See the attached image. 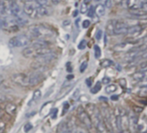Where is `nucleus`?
Instances as JSON below:
<instances>
[{
  "mask_svg": "<svg viewBox=\"0 0 147 133\" xmlns=\"http://www.w3.org/2000/svg\"><path fill=\"white\" fill-rule=\"evenodd\" d=\"M90 24L91 23H90L89 20H84L83 23H82V26H83V28H88V27H89Z\"/></svg>",
  "mask_w": 147,
  "mask_h": 133,
  "instance_id": "nucleus-42",
  "label": "nucleus"
},
{
  "mask_svg": "<svg viewBox=\"0 0 147 133\" xmlns=\"http://www.w3.org/2000/svg\"><path fill=\"white\" fill-rule=\"evenodd\" d=\"M23 12L27 17L33 19H37L49 14L47 7L39 5L34 0H30V1L24 4Z\"/></svg>",
  "mask_w": 147,
  "mask_h": 133,
  "instance_id": "nucleus-2",
  "label": "nucleus"
},
{
  "mask_svg": "<svg viewBox=\"0 0 147 133\" xmlns=\"http://www.w3.org/2000/svg\"><path fill=\"white\" fill-rule=\"evenodd\" d=\"M101 37H102V31L101 30H98L97 32H96L95 38H96L97 40H100L101 39Z\"/></svg>",
  "mask_w": 147,
  "mask_h": 133,
  "instance_id": "nucleus-40",
  "label": "nucleus"
},
{
  "mask_svg": "<svg viewBox=\"0 0 147 133\" xmlns=\"http://www.w3.org/2000/svg\"><path fill=\"white\" fill-rule=\"evenodd\" d=\"M134 44L133 43H131V42H127V43H123V44H117L115 45V47L113 48L115 51H118V52H128L130 51L131 50H132L134 48Z\"/></svg>",
  "mask_w": 147,
  "mask_h": 133,
  "instance_id": "nucleus-13",
  "label": "nucleus"
},
{
  "mask_svg": "<svg viewBox=\"0 0 147 133\" xmlns=\"http://www.w3.org/2000/svg\"><path fill=\"white\" fill-rule=\"evenodd\" d=\"M137 131L138 133H146L147 132V118L144 117H138L137 124Z\"/></svg>",
  "mask_w": 147,
  "mask_h": 133,
  "instance_id": "nucleus-14",
  "label": "nucleus"
},
{
  "mask_svg": "<svg viewBox=\"0 0 147 133\" xmlns=\"http://www.w3.org/2000/svg\"><path fill=\"white\" fill-rule=\"evenodd\" d=\"M6 129V124L5 122L0 120V133H5Z\"/></svg>",
  "mask_w": 147,
  "mask_h": 133,
  "instance_id": "nucleus-33",
  "label": "nucleus"
},
{
  "mask_svg": "<svg viewBox=\"0 0 147 133\" xmlns=\"http://www.w3.org/2000/svg\"><path fill=\"white\" fill-rule=\"evenodd\" d=\"M28 37L30 40L44 39L49 40L55 36V31L49 26L44 25H32L28 29Z\"/></svg>",
  "mask_w": 147,
  "mask_h": 133,
  "instance_id": "nucleus-1",
  "label": "nucleus"
},
{
  "mask_svg": "<svg viewBox=\"0 0 147 133\" xmlns=\"http://www.w3.org/2000/svg\"><path fill=\"white\" fill-rule=\"evenodd\" d=\"M104 6L105 8H111L113 6V1L112 0H106Z\"/></svg>",
  "mask_w": 147,
  "mask_h": 133,
  "instance_id": "nucleus-36",
  "label": "nucleus"
},
{
  "mask_svg": "<svg viewBox=\"0 0 147 133\" xmlns=\"http://www.w3.org/2000/svg\"><path fill=\"white\" fill-rule=\"evenodd\" d=\"M75 131H76V133H89L88 130H86L82 127H80V126H76Z\"/></svg>",
  "mask_w": 147,
  "mask_h": 133,
  "instance_id": "nucleus-30",
  "label": "nucleus"
},
{
  "mask_svg": "<svg viewBox=\"0 0 147 133\" xmlns=\"http://www.w3.org/2000/svg\"><path fill=\"white\" fill-rule=\"evenodd\" d=\"M88 130V132H89V133H100V131H99L95 127H94V126H93L91 129Z\"/></svg>",
  "mask_w": 147,
  "mask_h": 133,
  "instance_id": "nucleus-43",
  "label": "nucleus"
},
{
  "mask_svg": "<svg viewBox=\"0 0 147 133\" xmlns=\"http://www.w3.org/2000/svg\"><path fill=\"white\" fill-rule=\"evenodd\" d=\"M31 68H32L34 71H36L37 73H42V72H44L46 70H48V65L35 61V62L32 63V64H31Z\"/></svg>",
  "mask_w": 147,
  "mask_h": 133,
  "instance_id": "nucleus-17",
  "label": "nucleus"
},
{
  "mask_svg": "<svg viewBox=\"0 0 147 133\" xmlns=\"http://www.w3.org/2000/svg\"><path fill=\"white\" fill-rule=\"evenodd\" d=\"M52 50L50 48H37L33 46L26 47L23 51L22 55L26 58H31V59H36L39 57L45 55L47 53L51 52Z\"/></svg>",
  "mask_w": 147,
  "mask_h": 133,
  "instance_id": "nucleus-3",
  "label": "nucleus"
},
{
  "mask_svg": "<svg viewBox=\"0 0 147 133\" xmlns=\"http://www.w3.org/2000/svg\"><path fill=\"white\" fill-rule=\"evenodd\" d=\"M55 58H56V54L55 52L51 51L49 53H47L45 55H42V56L39 57L38 58L36 59V61L38 62V63H41L48 65V63H49L50 62H52Z\"/></svg>",
  "mask_w": 147,
  "mask_h": 133,
  "instance_id": "nucleus-12",
  "label": "nucleus"
},
{
  "mask_svg": "<svg viewBox=\"0 0 147 133\" xmlns=\"http://www.w3.org/2000/svg\"><path fill=\"white\" fill-rule=\"evenodd\" d=\"M144 31V28H143V26H141V25L129 26L126 34H127L130 38H136L139 37V36L142 34V31Z\"/></svg>",
  "mask_w": 147,
  "mask_h": 133,
  "instance_id": "nucleus-11",
  "label": "nucleus"
},
{
  "mask_svg": "<svg viewBox=\"0 0 147 133\" xmlns=\"http://www.w3.org/2000/svg\"><path fill=\"white\" fill-rule=\"evenodd\" d=\"M20 1L22 2V3H26V2H28V1H30V0H20Z\"/></svg>",
  "mask_w": 147,
  "mask_h": 133,
  "instance_id": "nucleus-57",
  "label": "nucleus"
},
{
  "mask_svg": "<svg viewBox=\"0 0 147 133\" xmlns=\"http://www.w3.org/2000/svg\"><path fill=\"white\" fill-rule=\"evenodd\" d=\"M86 46H87V41H86V40H82L81 43L78 44V49L83 50V49L86 48Z\"/></svg>",
  "mask_w": 147,
  "mask_h": 133,
  "instance_id": "nucleus-34",
  "label": "nucleus"
},
{
  "mask_svg": "<svg viewBox=\"0 0 147 133\" xmlns=\"http://www.w3.org/2000/svg\"><path fill=\"white\" fill-rule=\"evenodd\" d=\"M88 12V16L89 18H93L94 15V7L91 6Z\"/></svg>",
  "mask_w": 147,
  "mask_h": 133,
  "instance_id": "nucleus-37",
  "label": "nucleus"
},
{
  "mask_svg": "<svg viewBox=\"0 0 147 133\" xmlns=\"http://www.w3.org/2000/svg\"><path fill=\"white\" fill-rule=\"evenodd\" d=\"M144 72H135L132 76L133 79L136 80L137 82H141L144 78Z\"/></svg>",
  "mask_w": 147,
  "mask_h": 133,
  "instance_id": "nucleus-23",
  "label": "nucleus"
},
{
  "mask_svg": "<svg viewBox=\"0 0 147 133\" xmlns=\"http://www.w3.org/2000/svg\"><path fill=\"white\" fill-rule=\"evenodd\" d=\"M139 11H142L143 12H144V13L147 14V2H145V3L142 5L141 9H140Z\"/></svg>",
  "mask_w": 147,
  "mask_h": 133,
  "instance_id": "nucleus-41",
  "label": "nucleus"
},
{
  "mask_svg": "<svg viewBox=\"0 0 147 133\" xmlns=\"http://www.w3.org/2000/svg\"><path fill=\"white\" fill-rule=\"evenodd\" d=\"M32 128H33L32 124H31L30 123H26V124L24 125V131H25V132H29L30 130H32Z\"/></svg>",
  "mask_w": 147,
  "mask_h": 133,
  "instance_id": "nucleus-35",
  "label": "nucleus"
},
{
  "mask_svg": "<svg viewBox=\"0 0 147 133\" xmlns=\"http://www.w3.org/2000/svg\"><path fill=\"white\" fill-rule=\"evenodd\" d=\"M43 79V77L42 75V73H32L29 75V80H30V86H35L37 85L39 83L42 82V80Z\"/></svg>",
  "mask_w": 147,
  "mask_h": 133,
  "instance_id": "nucleus-15",
  "label": "nucleus"
},
{
  "mask_svg": "<svg viewBox=\"0 0 147 133\" xmlns=\"http://www.w3.org/2000/svg\"><path fill=\"white\" fill-rule=\"evenodd\" d=\"M30 43V38L28 37L27 34L18 35V36H15V37L11 38L9 40V45L11 48L27 46Z\"/></svg>",
  "mask_w": 147,
  "mask_h": 133,
  "instance_id": "nucleus-5",
  "label": "nucleus"
},
{
  "mask_svg": "<svg viewBox=\"0 0 147 133\" xmlns=\"http://www.w3.org/2000/svg\"><path fill=\"white\" fill-rule=\"evenodd\" d=\"M106 13V8L104 6V5H98L95 9H94V14H96L98 17H103Z\"/></svg>",
  "mask_w": 147,
  "mask_h": 133,
  "instance_id": "nucleus-19",
  "label": "nucleus"
},
{
  "mask_svg": "<svg viewBox=\"0 0 147 133\" xmlns=\"http://www.w3.org/2000/svg\"><path fill=\"white\" fill-rule=\"evenodd\" d=\"M34 1H36L39 5L41 6H43V7H49V4H50V0H34Z\"/></svg>",
  "mask_w": 147,
  "mask_h": 133,
  "instance_id": "nucleus-25",
  "label": "nucleus"
},
{
  "mask_svg": "<svg viewBox=\"0 0 147 133\" xmlns=\"http://www.w3.org/2000/svg\"><path fill=\"white\" fill-rule=\"evenodd\" d=\"M147 2V0H122L121 5L124 8H126L131 11L140 10L142 5Z\"/></svg>",
  "mask_w": 147,
  "mask_h": 133,
  "instance_id": "nucleus-6",
  "label": "nucleus"
},
{
  "mask_svg": "<svg viewBox=\"0 0 147 133\" xmlns=\"http://www.w3.org/2000/svg\"><path fill=\"white\" fill-rule=\"evenodd\" d=\"M119 133H131V132H130V130H125L120 131Z\"/></svg>",
  "mask_w": 147,
  "mask_h": 133,
  "instance_id": "nucleus-53",
  "label": "nucleus"
},
{
  "mask_svg": "<svg viewBox=\"0 0 147 133\" xmlns=\"http://www.w3.org/2000/svg\"><path fill=\"white\" fill-rule=\"evenodd\" d=\"M51 3H53L54 5H57L61 2V0H50Z\"/></svg>",
  "mask_w": 147,
  "mask_h": 133,
  "instance_id": "nucleus-49",
  "label": "nucleus"
},
{
  "mask_svg": "<svg viewBox=\"0 0 147 133\" xmlns=\"http://www.w3.org/2000/svg\"><path fill=\"white\" fill-rule=\"evenodd\" d=\"M77 117L80 119V121L82 123V124H84V126L87 128V130H89L93 127V123L90 119V117L86 112L85 109H83V107L80 106L77 109Z\"/></svg>",
  "mask_w": 147,
  "mask_h": 133,
  "instance_id": "nucleus-7",
  "label": "nucleus"
},
{
  "mask_svg": "<svg viewBox=\"0 0 147 133\" xmlns=\"http://www.w3.org/2000/svg\"><path fill=\"white\" fill-rule=\"evenodd\" d=\"M88 11V5L86 3H83L82 5H81V13L84 14V13H87Z\"/></svg>",
  "mask_w": 147,
  "mask_h": 133,
  "instance_id": "nucleus-31",
  "label": "nucleus"
},
{
  "mask_svg": "<svg viewBox=\"0 0 147 133\" xmlns=\"http://www.w3.org/2000/svg\"><path fill=\"white\" fill-rule=\"evenodd\" d=\"M128 25L124 21H115L114 25V30H113V35H123L126 34L128 31Z\"/></svg>",
  "mask_w": 147,
  "mask_h": 133,
  "instance_id": "nucleus-9",
  "label": "nucleus"
},
{
  "mask_svg": "<svg viewBox=\"0 0 147 133\" xmlns=\"http://www.w3.org/2000/svg\"><path fill=\"white\" fill-rule=\"evenodd\" d=\"M54 91V88L52 87V88H51V90H50V91H48V92L46 93V95L44 96V98H47V97H49V95L52 93V91Z\"/></svg>",
  "mask_w": 147,
  "mask_h": 133,
  "instance_id": "nucleus-48",
  "label": "nucleus"
},
{
  "mask_svg": "<svg viewBox=\"0 0 147 133\" xmlns=\"http://www.w3.org/2000/svg\"><path fill=\"white\" fill-rule=\"evenodd\" d=\"M0 28L10 33L16 32L19 30V26L16 23L15 19L8 16L0 17Z\"/></svg>",
  "mask_w": 147,
  "mask_h": 133,
  "instance_id": "nucleus-4",
  "label": "nucleus"
},
{
  "mask_svg": "<svg viewBox=\"0 0 147 133\" xmlns=\"http://www.w3.org/2000/svg\"><path fill=\"white\" fill-rule=\"evenodd\" d=\"M113 64V62L110 59H104L100 62V66L103 68H107V67H110L111 65Z\"/></svg>",
  "mask_w": 147,
  "mask_h": 133,
  "instance_id": "nucleus-24",
  "label": "nucleus"
},
{
  "mask_svg": "<svg viewBox=\"0 0 147 133\" xmlns=\"http://www.w3.org/2000/svg\"><path fill=\"white\" fill-rule=\"evenodd\" d=\"M102 81H103V84H108V83L110 82V78H104Z\"/></svg>",
  "mask_w": 147,
  "mask_h": 133,
  "instance_id": "nucleus-47",
  "label": "nucleus"
},
{
  "mask_svg": "<svg viewBox=\"0 0 147 133\" xmlns=\"http://www.w3.org/2000/svg\"><path fill=\"white\" fill-rule=\"evenodd\" d=\"M17 110H18V107L15 104L13 103H8L6 105H5V110L6 111V113H8L10 116H14L17 112Z\"/></svg>",
  "mask_w": 147,
  "mask_h": 133,
  "instance_id": "nucleus-18",
  "label": "nucleus"
},
{
  "mask_svg": "<svg viewBox=\"0 0 147 133\" xmlns=\"http://www.w3.org/2000/svg\"><path fill=\"white\" fill-rule=\"evenodd\" d=\"M70 25V21H64L62 23V25L63 26H67V25Z\"/></svg>",
  "mask_w": 147,
  "mask_h": 133,
  "instance_id": "nucleus-51",
  "label": "nucleus"
},
{
  "mask_svg": "<svg viewBox=\"0 0 147 133\" xmlns=\"http://www.w3.org/2000/svg\"><path fill=\"white\" fill-rule=\"evenodd\" d=\"M68 130V127H67V123H65V122H61L58 127H57V132L58 133H64L65 131H67Z\"/></svg>",
  "mask_w": 147,
  "mask_h": 133,
  "instance_id": "nucleus-22",
  "label": "nucleus"
},
{
  "mask_svg": "<svg viewBox=\"0 0 147 133\" xmlns=\"http://www.w3.org/2000/svg\"><path fill=\"white\" fill-rule=\"evenodd\" d=\"M57 112H58L57 109H54L50 111V113H52V118H55L57 117Z\"/></svg>",
  "mask_w": 147,
  "mask_h": 133,
  "instance_id": "nucleus-44",
  "label": "nucleus"
},
{
  "mask_svg": "<svg viewBox=\"0 0 147 133\" xmlns=\"http://www.w3.org/2000/svg\"><path fill=\"white\" fill-rule=\"evenodd\" d=\"M1 84H2V78L0 77V85H1Z\"/></svg>",
  "mask_w": 147,
  "mask_h": 133,
  "instance_id": "nucleus-58",
  "label": "nucleus"
},
{
  "mask_svg": "<svg viewBox=\"0 0 147 133\" xmlns=\"http://www.w3.org/2000/svg\"><path fill=\"white\" fill-rule=\"evenodd\" d=\"M139 96H143V97H146L147 96V86H144L143 88H141V90L138 92Z\"/></svg>",
  "mask_w": 147,
  "mask_h": 133,
  "instance_id": "nucleus-32",
  "label": "nucleus"
},
{
  "mask_svg": "<svg viewBox=\"0 0 147 133\" xmlns=\"http://www.w3.org/2000/svg\"><path fill=\"white\" fill-rule=\"evenodd\" d=\"M41 98H42V92H41V91L40 90H36L34 91V93H33V97H32V99H31V101L30 103V105H31L32 103H37L40 100Z\"/></svg>",
  "mask_w": 147,
  "mask_h": 133,
  "instance_id": "nucleus-20",
  "label": "nucleus"
},
{
  "mask_svg": "<svg viewBox=\"0 0 147 133\" xmlns=\"http://www.w3.org/2000/svg\"><path fill=\"white\" fill-rule=\"evenodd\" d=\"M78 13H79V11H75V12H74L73 16H74V17H76V16L78 15Z\"/></svg>",
  "mask_w": 147,
  "mask_h": 133,
  "instance_id": "nucleus-55",
  "label": "nucleus"
},
{
  "mask_svg": "<svg viewBox=\"0 0 147 133\" xmlns=\"http://www.w3.org/2000/svg\"><path fill=\"white\" fill-rule=\"evenodd\" d=\"M116 20H110L107 25V31L110 35H113V30H114V25Z\"/></svg>",
  "mask_w": 147,
  "mask_h": 133,
  "instance_id": "nucleus-21",
  "label": "nucleus"
},
{
  "mask_svg": "<svg viewBox=\"0 0 147 133\" xmlns=\"http://www.w3.org/2000/svg\"><path fill=\"white\" fill-rule=\"evenodd\" d=\"M86 84L88 87H91V85H92V80L90 78H88L87 81H86Z\"/></svg>",
  "mask_w": 147,
  "mask_h": 133,
  "instance_id": "nucleus-46",
  "label": "nucleus"
},
{
  "mask_svg": "<svg viewBox=\"0 0 147 133\" xmlns=\"http://www.w3.org/2000/svg\"><path fill=\"white\" fill-rule=\"evenodd\" d=\"M94 56L96 58H100L101 56V50L98 45H94Z\"/></svg>",
  "mask_w": 147,
  "mask_h": 133,
  "instance_id": "nucleus-29",
  "label": "nucleus"
},
{
  "mask_svg": "<svg viewBox=\"0 0 147 133\" xmlns=\"http://www.w3.org/2000/svg\"><path fill=\"white\" fill-rule=\"evenodd\" d=\"M87 67H88V63L87 62H85V63H83L82 65H81V68H80V72L82 73V72H84L85 71H86V69H87Z\"/></svg>",
  "mask_w": 147,
  "mask_h": 133,
  "instance_id": "nucleus-38",
  "label": "nucleus"
},
{
  "mask_svg": "<svg viewBox=\"0 0 147 133\" xmlns=\"http://www.w3.org/2000/svg\"><path fill=\"white\" fill-rule=\"evenodd\" d=\"M73 78H74V76H73V75H71V76H70V75H68V76L67 77V79H72Z\"/></svg>",
  "mask_w": 147,
  "mask_h": 133,
  "instance_id": "nucleus-56",
  "label": "nucleus"
},
{
  "mask_svg": "<svg viewBox=\"0 0 147 133\" xmlns=\"http://www.w3.org/2000/svg\"><path fill=\"white\" fill-rule=\"evenodd\" d=\"M117 91V86L115 85H109L106 87V92L108 94H112Z\"/></svg>",
  "mask_w": 147,
  "mask_h": 133,
  "instance_id": "nucleus-26",
  "label": "nucleus"
},
{
  "mask_svg": "<svg viewBox=\"0 0 147 133\" xmlns=\"http://www.w3.org/2000/svg\"><path fill=\"white\" fill-rule=\"evenodd\" d=\"M138 119V117L135 114H131L130 116H128V129H129L130 132L137 131Z\"/></svg>",
  "mask_w": 147,
  "mask_h": 133,
  "instance_id": "nucleus-16",
  "label": "nucleus"
},
{
  "mask_svg": "<svg viewBox=\"0 0 147 133\" xmlns=\"http://www.w3.org/2000/svg\"><path fill=\"white\" fill-rule=\"evenodd\" d=\"M100 100H103L104 102H107V98H104V97H100Z\"/></svg>",
  "mask_w": 147,
  "mask_h": 133,
  "instance_id": "nucleus-54",
  "label": "nucleus"
},
{
  "mask_svg": "<svg viewBox=\"0 0 147 133\" xmlns=\"http://www.w3.org/2000/svg\"><path fill=\"white\" fill-rule=\"evenodd\" d=\"M100 89H101V83L100 82H98L93 88H91L90 91L93 94H96V93H98L100 91Z\"/></svg>",
  "mask_w": 147,
  "mask_h": 133,
  "instance_id": "nucleus-27",
  "label": "nucleus"
},
{
  "mask_svg": "<svg viewBox=\"0 0 147 133\" xmlns=\"http://www.w3.org/2000/svg\"><path fill=\"white\" fill-rule=\"evenodd\" d=\"M11 80L19 86H22V87H29L30 86L29 74L15 73L11 76Z\"/></svg>",
  "mask_w": 147,
  "mask_h": 133,
  "instance_id": "nucleus-8",
  "label": "nucleus"
},
{
  "mask_svg": "<svg viewBox=\"0 0 147 133\" xmlns=\"http://www.w3.org/2000/svg\"><path fill=\"white\" fill-rule=\"evenodd\" d=\"M11 0H0V15L8 16L11 15Z\"/></svg>",
  "mask_w": 147,
  "mask_h": 133,
  "instance_id": "nucleus-10",
  "label": "nucleus"
},
{
  "mask_svg": "<svg viewBox=\"0 0 147 133\" xmlns=\"http://www.w3.org/2000/svg\"><path fill=\"white\" fill-rule=\"evenodd\" d=\"M144 86H147V72H144V78H143V80L140 82Z\"/></svg>",
  "mask_w": 147,
  "mask_h": 133,
  "instance_id": "nucleus-39",
  "label": "nucleus"
},
{
  "mask_svg": "<svg viewBox=\"0 0 147 133\" xmlns=\"http://www.w3.org/2000/svg\"><path fill=\"white\" fill-rule=\"evenodd\" d=\"M138 69H139V72H147V61L142 62L138 66Z\"/></svg>",
  "mask_w": 147,
  "mask_h": 133,
  "instance_id": "nucleus-28",
  "label": "nucleus"
},
{
  "mask_svg": "<svg viewBox=\"0 0 147 133\" xmlns=\"http://www.w3.org/2000/svg\"><path fill=\"white\" fill-rule=\"evenodd\" d=\"M6 100V98L5 95H2V94H0V102H5Z\"/></svg>",
  "mask_w": 147,
  "mask_h": 133,
  "instance_id": "nucleus-45",
  "label": "nucleus"
},
{
  "mask_svg": "<svg viewBox=\"0 0 147 133\" xmlns=\"http://www.w3.org/2000/svg\"><path fill=\"white\" fill-rule=\"evenodd\" d=\"M4 113H5V112H4V110L1 108V106H0V118H1V117L4 116Z\"/></svg>",
  "mask_w": 147,
  "mask_h": 133,
  "instance_id": "nucleus-50",
  "label": "nucleus"
},
{
  "mask_svg": "<svg viewBox=\"0 0 147 133\" xmlns=\"http://www.w3.org/2000/svg\"><path fill=\"white\" fill-rule=\"evenodd\" d=\"M111 98H112V100H117V99L119 98V97H118L117 95H116V96H112Z\"/></svg>",
  "mask_w": 147,
  "mask_h": 133,
  "instance_id": "nucleus-52",
  "label": "nucleus"
}]
</instances>
